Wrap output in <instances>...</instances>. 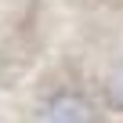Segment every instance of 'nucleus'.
<instances>
[{"instance_id": "nucleus-1", "label": "nucleus", "mask_w": 123, "mask_h": 123, "mask_svg": "<svg viewBox=\"0 0 123 123\" xmlns=\"http://www.w3.org/2000/svg\"><path fill=\"white\" fill-rule=\"evenodd\" d=\"M91 105H87V98H80V94H54L43 109H40V123H91Z\"/></svg>"}, {"instance_id": "nucleus-2", "label": "nucleus", "mask_w": 123, "mask_h": 123, "mask_svg": "<svg viewBox=\"0 0 123 123\" xmlns=\"http://www.w3.org/2000/svg\"><path fill=\"white\" fill-rule=\"evenodd\" d=\"M112 98H116V105H123V76H116V83H112Z\"/></svg>"}]
</instances>
